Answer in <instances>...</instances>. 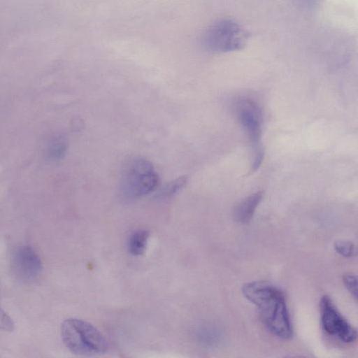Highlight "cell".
<instances>
[{
  "instance_id": "6da1fadb",
  "label": "cell",
  "mask_w": 358,
  "mask_h": 358,
  "mask_svg": "<svg viewBox=\"0 0 358 358\" xmlns=\"http://www.w3.org/2000/svg\"><path fill=\"white\" fill-rule=\"evenodd\" d=\"M244 297L253 303L266 329L279 338L287 340L293 336V328L283 292L264 280L245 283L241 289Z\"/></svg>"
},
{
  "instance_id": "7a4b0ae2",
  "label": "cell",
  "mask_w": 358,
  "mask_h": 358,
  "mask_svg": "<svg viewBox=\"0 0 358 358\" xmlns=\"http://www.w3.org/2000/svg\"><path fill=\"white\" fill-rule=\"evenodd\" d=\"M61 336L66 348L79 356L105 353L108 342L92 324L78 318H68L61 325Z\"/></svg>"
},
{
  "instance_id": "3957f363",
  "label": "cell",
  "mask_w": 358,
  "mask_h": 358,
  "mask_svg": "<svg viewBox=\"0 0 358 358\" xmlns=\"http://www.w3.org/2000/svg\"><path fill=\"white\" fill-rule=\"evenodd\" d=\"M159 176L152 164L141 157H134L124 166L121 180L123 195L136 199L152 192L158 186Z\"/></svg>"
},
{
  "instance_id": "277c9868",
  "label": "cell",
  "mask_w": 358,
  "mask_h": 358,
  "mask_svg": "<svg viewBox=\"0 0 358 358\" xmlns=\"http://www.w3.org/2000/svg\"><path fill=\"white\" fill-rule=\"evenodd\" d=\"M249 36L250 34L236 21L222 19L204 31L202 44L211 52L226 53L243 49Z\"/></svg>"
},
{
  "instance_id": "5b68a950",
  "label": "cell",
  "mask_w": 358,
  "mask_h": 358,
  "mask_svg": "<svg viewBox=\"0 0 358 358\" xmlns=\"http://www.w3.org/2000/svg\"><path fill=\"white\" fill-rule=\"evenodd\" d=\"M236 113L238 121L246 132L253 148L254 158L252 170L257 171L264 158L262 145V111L259 105L250 98H243L236 103Z\"/></svg>"
},
{
  "instance_id": "8992f818",
  "label": "cell",
  "mask_w": 358,
  "mask_h": 358,
  "mask_svg": "<svg viewBox=\"0 0 358 358\" xmlns=\"http://www.w3.org/2000/svg\"><path fill=\"white\" fill-rule=\"evenodd\" d=\"M320 311L322 327L326 333L346 343L356 341V329L342 316L329 296L321 298Z\"/></svg>"
},
{
  "instance_id": "52a82bcc",
  "label": "cell",
  "mask_w": 358,
  "mask_h": 358,
  "mask_svg": "<svg viewBox=\"0 0 358 358\" xmlns=\"http://www.w3.org/2000/svg\"><path fill=\"white\" fill-rule=\"evenodd\" d=\"M11 268L15 275L22 280H32L43 269L42 261L34 250L28 245L15 249L11 258Z\"/></svg>"
},
{
  "instance_id": "ba28073f",
  "label": "cell",
  "mask_w": 358,
  "mask_h": 358,
  "mask_svg": "<svg viewBox=\"0 0 358 358\" xmlns=\"http://www.w3.org/2000/svg\"><path fill=\"white\" fill-rule=\"evenodd\" d=\"M264 192H255L241 201L234 208L233 215L234 220L242 224L250 223L256 208L261 202Z\"/></svg>"
},
{
  "instance_id": "9c48e42d",
  "label": "cell",
  "mask_w": 358,
  "mask_h": 358,
  "mask_svg": "<svg viewBox=\"0 0 358 358\" xmlns=\"http://www.w3.org/2000/svg\"><path fill=\"white\" fill-rule=\"evenodd\" d=\"M149 236V232L145 230L132 233L127 243L129 252L133 256L142 255L146 250Z\"/></svg>"
},
{
  "instance_id": "30bf717a",
  "label": "cell",
  "mask_w": 358,
  "mask_h": 358,
  "mask_svg": "<svg viewBox=\"0 0 358 358\" xmlns=\"http://www.w3.org/2000/svg\"><path fill=\"white\" fill-rule=\"evenodd\" d=\"M196 336L201 345L210 348L219 345L222 339L221 332L212 327H204L198 329Z\"/></svg>"
},
{
  "instance_id": "8fae6325",
  "label": "cell",
  "mask_w": 358,
  "mask_h": 358,
  "mask_svg": "<svg viewBox=\"0 0 358 358\" xmlns=\"http://www.w3.org/2000/svg\"><path fill=\"white\" fill-rule=\"evenodd\" d=\"M66 151V143L60 136L52 138L47 148L48 156L54 159L62 158L65 155Z\"/></svg>"
},
{
  "instance_id": "7c38bea8",
  "label": "cell",
  "mask_w": 358,
  "mask_h": 358,
  "mask_svg": "<svg viewBox=\"0 0 358 358\" xmlns=\"http://www.w3.org/2000/svg\"><path fill=\"white\" fill-rule=\"evenodd\" d=\"M333 247L338 254L345 258L353 257L357 254L356 246L350 241H336L334 243Z\"/></svg>"
},
{
  "instance_id": "4fadbf2b",
  "label": "cell",
  "mask_w": 358,
  "mask_h": 358,
  "mask_svg": "<svg viewBox=\"0 0 358 358\" xmlns=\"http://www.w3.org/2000/svg\"><path fill=\"white\" fill-rule=\"evenodd\" d=\"M187 181V178L186 176H180L169 182L162 189L160 193L163 196H170L174 194L186 185Z\"/></svg>"
},
{
  "instance_id": "5bb4252c",
  "label": "cell",
  "mask_w": 358,
  "mask_h": 358,
  "mask_svg": "<svg viewBox=\"0 0 358 358\" xmlns=\"http://www.w3.org/2000/svg\"><path fill=\"white\" fill-rule=\"evenodd\" d=\"M343 284L350 292L351 296L355 299H357V278L355 275L347 273L343 276Z\"/></svg>"
},
{
  "instance_id": "9a60e30c",
  "label": "cell",
  "mask_w": 358,
  "mask_h": 358,
  "mask_svg": "<svg viewBox=\"0 0 358 358\" xmlns=\"http://www.w3.org/2000/svg\"><path fill=\"white\" fill-rule=\"evenodd\" d=\"M0 329L11 331L14 329V322L11 317L0 308Z\"/></svg>"
}]
</instances>
